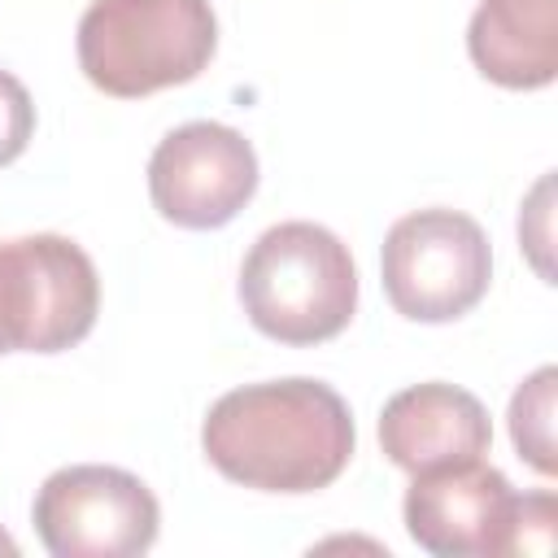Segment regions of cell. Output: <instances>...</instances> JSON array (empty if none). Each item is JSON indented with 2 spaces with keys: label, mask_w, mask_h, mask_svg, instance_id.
<instances>
[{
  "label": "cell",
  "mask_w": 558,
  "mask_h": 558,
  "mask_svg": "<svg viewBox=\"0 0 558 558\" xmlns=\"http://www.w3.org/2000/svg\"><path fill=\"white\" fill-rule=\"evenodd\" d=\"M353 445L349 401L305 375L231 388L201 423L209 466L257 493H318L344 475Z\"/></svg>",
  "instance_id": "6da1fadb"
},
{
  "label": "cell",
  "mask_w": 558,
  "mask_h": 558,
  "mask_svg": "<svg viewBox=\"0 0 558 558\" xmlns=\"http://www.w3.org/2000/svg\"><path fill=\"white\" fill-rule=\"evenodd\" d=\"M248 323L292 349L336 340L357 310V266L349 244L323 222L288 218L266 227L240 266Z\"/></svg>",
  "instance_id": "7a4b0ae2"
},
{
  "label": "cell",
  "mask_w": 558,
  "mask_h": 558,
  "mask_svg": "<svg viewBox=\"0 0 558 558\" xmlns=\"http://www.w3.org/2000/svg\"><path fill=\"white\" fill-rule=\"evenodd\" d=\"M83 78L118 100L192 83L218 52L209 0H92L74 35Z\"/></svg>",
  "instance_id": "3957f363"
},
{
  "label": "cell",
  "mask_w": 558,
  "mask_h": 558,
  "mask_svg": "<svg viewBox=\"0 0 558 558\" xmlns=\"http://www.w3.org/2000/svg\"><path fill=\"white\" fill-rule=\"evenodd\" d=\"M384 296L410 323H453L471 314L493 283L484 227L462 209H414L397 218L379 253Z\"/></svg>",
  "instance_id": "277c9868"
},
{
  "label": "cell",
  "mask_w": 558,
  "mask_h": 558,
  "mask_svg": "<svg viewBox=\"0 0 558 558\" xmlns=\"http://www.w3.org/2000/svg\"><path fill=\"white\" fill-rule=\"evenodd\" d=\"M100 314L96 262L57 231L0 240V327L9 353H61Z\"/></svg>",
  "instance_id": "5b68a950"
},
{
  "label": "cell",
  "mask_w": 558,
  "mask_h": 558,
  "mask_svg": "<svg viewBox=\"0 0 558 558\" xmlns=\"http://www.w3.org/2000/svg\"><path fill=\"white\" fill-rule=\"evenodd\" d=\"M31 523L52 558H135L153 549L161 506L140 475L105 462H74L39 484Z\"/></svg>",
  "instance_id": "8992f818"
},
{
  "label": "cell",
  "mask_w": 558,
  "mask_h": 558,
  "mask_svg": "<svg viewBox=\"0 0 558 558\" xmlns=\"http://www.w3.org/2000/svg\"><path fill=\"white\" fill-rule=\"evenodd\" d=\"M257 192V153L227 122H183L148 157L153 209L183 231L227 227Z\"/></svg>",
  "instance_id": "52a82bcc"
},
{
  "label": "cell",
  "mask_w": 558,
  "mask_h": 558,
  "mask_svg": "<svg viewBox=\"0 0 558 558\" xmlns=\"http://www.w3.org/2000/svg\"><path fill=\"white\" fill-rule=\"evenodd\" d=\"M523 493L484 462H449L418 471L405 488L401 514L418 549L436 558H510Z\"/></svg>",
  "instance_id": "ba28073f"
},
{
  "label": "cell",
  "mask_w": 558,
  "mask_h": 558,
  "mask_svg": "<svg viewBox=\"0 0 558 558\" xmlns=\"http://www.w3.org/2000/svg\"><path fill=\"white\" fill-rule=\"evenodd\" d=\"M488 445H493L488 410L475 392L458 384H440V379L410 384L392 392L379 410V449L405 475L484 458Z\"/></svg>",
  "instance_id": "9c48e42d"
},
{
  "label": "cell",
  "mask_w": 558,
  "mask_h": 558,
  "mask_svg": "<svg viewBox=\"0 0 558 558\" xmlns=\"http://www.w3.org/2000/svg\"><path fill=\"white\" fill-rule=\"evenodd\" d=\"M471 65L506 92L558 78V0H480L466 22Z\"/></svg>",
  "instance_id": "30bf717a"
},
{
  "label": "cell",
  "mask_w": 558,
  "mask_h": 558,
  "mask_svg": "<svg viewBox=\"0 0 558 558\" xmlns=\"http://www.w3.org/2000/svg\"><path fill=\"white\" fill-rule=\"evenodd\" d=\"M554 410H558V366H541L532 371L514 397H510V440L514 453L536 471V475H554L558 471V445H554Z\"/></svg>",
  "instance_id": "8fae6325"
},
{
  "label": "cell",
  "mask_w": 558,
  "mask_h": 558,
  "mask_svg": "<svg viewBox=\"0 0 558 558\" xmlns=\"http://www.w3.org/2000/svg\"><path fill=\"white\" fill-rule=\"evenodd\" d=\"M549 205H554V179L541 174L536 187H532V196L523 201V214H519V244H523L532 270H536L545 283H554V262H549V248H554L549 218H554V209H549Z\"/></svg>",
  "instance_id": "7c38bea8"
},
{
  "label": "cell",
  "mask_w": 558,
  "mask_h": 558,
  "mask_svg": "<svg viewBox=\"0 0 558 558\" xmlns=\"http://www.w3.org/2000/svg\"><path fill=\"white\" fill-rule=\"evenodd\" d=\"M31 135H35V100L17 74L0 70V166L17 161Z\"/></svg>",
  "instance_id": "4fadbf2b"
},
{
  "label": "cell",
  "mask_w": 558,
  "mask_h": 558,
  "mask_svg": "<svg viewBox=\"0 0 558 558\" xmlns=\"http://www.w3.org/2000/svg\"><path fill=\"white\" fill-rule=\"evenodd\" d=\"M0 554H4V558H17V541H13L4 527H0Z\"/></svg>",
  "instance_id": "5bb4252c"
},
{
  "label": "cell",
  "mask_w": 558,
  "mask_h": 558,
  "mask_svg": "<svg viewBox=\"0 0 558 558\" xmlns=\"http://www.w3.org/2000/svg\"><path fill=\"white\" fill-rule=\"evenodd\" d=\"M0 353H9V344H4V327H0Z\"/></svg>",
  "instance_id": "9a60e30c"
}]
</instances>
